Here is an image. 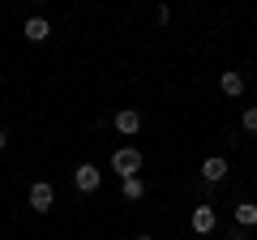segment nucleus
I'll use <instances>...</instances> for the list:
<instances>
[{
  "label": "nucleus",
  "mask_w": 257,
  "mask_h": 240,
  "mask_svg": "<svg viewBox=\"0 0 257 240\" xmlns=\"http://www.w3.org/2000/svg\"><path fill=\"white\" fill-rule=\"evenodd\" d=\"M111 172L124 180V176H138L142 172V150L138 146H120V150H111Z\"/></svg>",
  "instance_id": "f257e3e1"
},
{
  "label": "nucleus",
  "mask_w": 257,
  "mask_h": 240,
  "mask_svg": "<svg viewBox=\"0 0 257 240\" xmlns=\"http://www.w3.org/2000/svg\"><path fill=\"white\" fill-rule=\"evenodd\" d=\"M73 185H77V193H99L103 172H99L94 163H77V167H73Z\"/></svg>",
  "instance_id": "f03ea898"
},
{
  "label": "nucleus",
  "mask_w": 257,
  "mask_h": 240,
  "mask_svg": "<svg viewBox=\"0 0 257 240\" xmlns=\"http://www.w3.org/2000/svg\"><path fill=\"white\" fill-rule=\"evenodd\" d=\"M56 206V189L47 185V180H35V185H30V210L35 214H47Z\"/></svg>",
  "instance_id": "7ed1b4c3"
},
{
  "label": "nucleus",
  "mask_w": 257,
  "mask_h": 240,
  "mask_svg": "<svg viewBox=\"0 0 257 240\" xmlns=\"http://www.w3.org/2000/svg\"><path fill=\"white\" fill-rule=\"evenodd\" d=\"M189 227L197 231V236H210V231L219 227V214H214V206H193V214H189Z\"/></svg>",
  "instance_id": "20e7f679"
},
{
  "label": "nucleus",
  "mask_w": 257,
  "mask_h": 240,
  "mask_svg": "<svg viewBox=\"0 0 257 240\" xmlns=\"http://www.w3.org/2000/svg\"><path fill=\"white\" fill-rule=\"evenodd\" d=\"M219 90L227 94V99H240V94H244V73H240V69H223Z\"/></svg>",
  "instance_id": "39448f33"
},
{
  "label": "nucleus",
  "mask_w": 257,
  "mask_h": 240,
  "mask_svg": "<svg viewBox=\"0 0 257 240\" xmlns=\"http://www.w3.org/2000/svg\"><path fill=\"white\" fill-rule=\"evenodd\" d=\"M223 176H227V159L210 155V159H206V163H202V180H206V185H219Z\"/></svg>",
  "instance_id": "423d86ee"
},
{
  "label": "nucleus",
  "mask_w": 257,
  "mask_h": 240,
  "mask_svg": "<svg viewBox=\"0 0 257 240\" xmlns=\"http://www.w3.org/2000/svg\"><path fill=\"white\" fill-rule=\"evenodd\" d=\"M142 129V116L133 107H124V111H116V133H124V138H133V133Z\"/></svg>",
  "instance_id": "0eeeda50"
},
{
  "label": "nucleus",
  "mask_w": 257,
  "mask_h": 240,
  "mask_svg": "<svg viewBox=\"0 0 257 240\" xmlns=\"http://www.w3.org/2000/svg\"><path fill=\"white\" fill-rule=\"evenodd\" d=\"M120 197H124V202H142V197H146L142 176H124V180H120Z\"/></svg>",
  "instance_id": "6e6552de"
},
{
  "label": "nucleus",
  "mask_w": 257,
  "mask_h": 240,
  "mask_svg": "<svg viewBox=\"0 0 257 240\" xmlns=\"http://www.w3.org/2000/svg\"><path fill=\"white\" fill-rule=\"evenodd\" d=\"M47 35H52V26H47V18H26V39H30V43H43Z\"/></svg>",
  "instance_id": "1a4fd4ad"
},
{
  "label": "nucleus",
  "mask_w": 257,
  "mask_h": 240,
  "mask_svg": "<svg viewBox=\"0 0 257 240\" xmlns=\"http://www.w3.org/2000/svg\"><path fill=\"white\" fill-rule=\"evenodd\" d=\"M236 223L240 227H257V206L253 202H236Z\"/></svg>",
  "instance_id": "9d476101"
},
{
  "label": "nucleus",
  "mask_w": 257,
  "mask_h": 240,
  "mask_svg": "<svg viewBox=\"0 0 257 240\" xmlns=\"http://www.w3.org/2000/svg\"><path fill=\"white\" fill-rule=\"evenodd\" d=\"M240 125H244V133H257V107H244V120Z\"/></svg>",
  "instance_id": "9b49d317"
},
{
  "label": "nucleus",
  "mask_w": 257,
  "mask_h": 240,
  "mask_svg": "<svg viewBox=\"0 0 257 240\" xmlns=\"http://www.w3.org/2000/svg\"><path fill=\"white\" fill-rule=\"evenodd\" d=\"M5 146H9V133H5V129H0V150H5Z\"/></svg>",
  "instance_id": "f8f14e48"
},
{
  "label": "nucleus",
  "mask_w": 257,
  "mask_h": 240,
  "mask_svg": "<svg viewBox=\"0 0 257 240\" xmlns=\"http://www.w3.org/2000/svg\"><path fill=\"white\" fill-rule=\"evenodd\" d=\"M30 5H47V0H30Z\"/></svg>",
  "instance_id": "ddd939ff"
},
{
  "label": "nucleus",
  "mask_w": 257,
  "mask_h": 240,
  "mask_svg": "<svg viewBox=\"0 0 257 240\" xmlns=\"http://www.w3.org/2000/svg\"><path fill=\"white\" fill-rule=\"evenodd\" d=\"M133 240H150V236H133Z\"/></svg>",
  "instance_id": "4468645a"
}]
</instances>
